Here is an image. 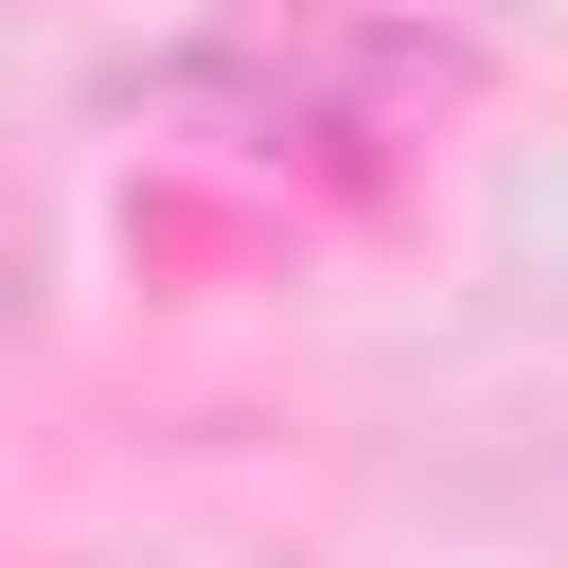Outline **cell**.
<instances>
[{"label":"cell","instance_id":"cell-1","mask_svg":"<svg viewBox=\"0 0 568 568\" xmlns=\"http://www.w3.org/2000/svg\"><path fill=\"white\" fill-rule=\"evenodd\" d=\"M36 302H53V231H36V195L0 178V355L36 337Z\"/></svg>","mask_w":568,"mask_h":568}]
</instances>
